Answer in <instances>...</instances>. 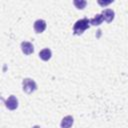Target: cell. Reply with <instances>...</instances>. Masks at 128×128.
<instances>
[{"label": "cell", "mask_w": 128, "mask_h": 128, "mask_svg": "<svg viewBox=\"0 0 128 128\" xmlns=\"http://www.w3.org/2000/svg\"><path fill=\"white\" fill-rule=\"evenodd\" d=\"M89 24H90V20H88L87 18H83L76 21V23L73 26V34L81 35L86 29L89 28Z\"/></svg>", "instance_id": "6da1fadb"}, {"label": "cell", "mask_w": 128, "mask_h": 128, "mask_svg": "<svg viewBox=\"0 0 128 128\" xmlns=\"http://www.w3.org/2000/svg\"><path fill=\"white\" fill-rule=\"evenodd\" d=\"M22 87H23L22 89L25 93L31 94L32 92H34L37 89V84L31 78H24L22 81Z\"/></svg>", "instance_id": "7a4b0ae2"}, {"label": "cell", "mask_w": 128, "mask_h": 128, "mask_svg": "<svg viewBox=\"0 0 128 128\" xmlns=\"http://www.w3.org/2000/svg\"><path fill=\"white\" fill-rule=\"evenodd\" d=\"M5 105L9 110H15L18 107V100L14 95H11L7 98V100L5 102Z\"/></svg>", "instance_id": "3957f363"}, {"label": "cell", "mask_w": 128, "mask_h": 128, "mask_svg": "<svg viewBox=\"0 0 128 128\" xmlns=\"http://www.w3.org/2000/svg\"><path fill=\"white\" fill-rule=\"evenodd\" d=\"M21 50L25 55H30L34 52V46L32 43L27 42V41H23L21 43Z\"/></svg>", "instance_id": "277c9868"}, {"label": "cell", "mask_w": 128, "mask_h": 128, "mask_svg": "<svg viewBox=\"0 0 128 128\" xmlns=\"http://www.w3.org/2000/svg\"><path fill=\"white\" fill-rule=\"evenodd\" d=\"M46 29V22L43 19H38L34 22V30L36 33H42Z\"/></svg>", "instance_id": "5b68a950"}, {"label": "cell", "mask_w": 128, "mask_h": 128, "mask_svg": "<svg viewBox=\"0 0 128 128\" xmlns=\"http://www.w3.org/2000/svg\"><path fill=\"white\" fill-rule=\"evenodd\" d=\"M102 16H103V19L106 21V22H111L113 19H114V16H115V13L112 9H105L102 11Z\"/></svg>", "instance_id": "8992f818"}, {"label": "cell", "mask_w": 128, "mask_h": 128, "mask_svg": "<svg viewBox=\"0 0 128 128\" xmlns=\"http://www.w3.org/2000/svg\"><path fill=\"white\" fill-rule=\"evenodd\" d=\"M73 122H74V119L71 115H68V116H65L62 120H61V123H60V126L61 128H70L72 125H73Z\"/></svg>", "instance_id": "52a82bcc"}, {"label": "cell", "mask_w": 128, "mask_h": 128, "mask_svg": "<svg viewBox=\"0 0 128 128\" xmlns=\"http://www.w3.org/2000/svg\"><path fill=\"white\" fill-rule=\"evenodd\" d=\"M52 56V52L49 48H44L43 50H41L39 52V57L43 60V61H48Z\"/></svg>", "instance_id": "ba28073f"}, {"label": "cell", "mask_w": 128, "mask_h": 128, "mask_svg": "<svg viewBox=\"0 0 128 128\" xmlns=\"http://www.w3.org/2000/svg\"><path fill=\"white\" fill-rule=\"evenodd\" d=\"M103 16L102 14H96L94 18L90 19V24L91 25H94V26H99L102 22H103Z\"/></svg>", "instance_id": "9c48e42d"}, {"label": "cell", "mask_w": 128, "mask_h": 128, "mask_svg": "<svg viewBox=\"0 0 128 128\" xmlns=\"http://www.w3.org/2000/svg\"><path fill=\"white\" fill-rule=\"evenodd\" d=\"M73 3L76 6V8H78V9H84L87 4V2L85 0H74Z\"/></svg>", "instance_id": "30bf717a"}, {"label": "cell", "mask_w": 128, "mask_h": 128, "mask_svg": "<svg viewBox=\"0 0 128 128\" xmlns=\"http://www.w3.org/2000/svg\"><path fill=\"white\" fill-rule=\"evenodd\" d=\"M112 2H113L112 0H109V1H104V2H103V1H100V0L98 1V3H99L101 6H106V5H108V4L112 3Z\"/></svg>", "instance_id": "8fae6325"}]
</instances>
